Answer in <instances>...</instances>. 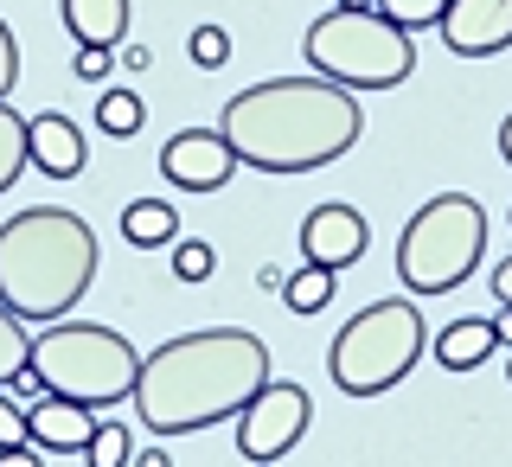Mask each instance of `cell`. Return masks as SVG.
<instances>
[{"label": "cell", "mask_w": 512, "mask_h": 467, "mask_svg": "<svg viewBox=\"0 0 512 467\" xmlns=\"http://www.w3.org/2000/svg\"><path fill=\"white\" fill-rule=\"evenodd\" d=\"M218 135L231 141L237 167L256 173H314L359 148L365 109L359 96L327 77H269L224 103Z\"/></svg>", "instance_id": "obj_1"}, {"label": "cell", "mask_w": 512, "mask_h": 467, "mask_svg": "<svg viewBox=\"0 0 512 467\" xmlns=\"http://www.w3.org/2000/svg\"><path fill=\"white\" fill-rule=\"evenodd\" d=\"M263 384H269V346L250 327H205L141 359L128 404L154 436H199L212 423H231Z\"/></svg>", "instance_id": "obj_2"}, {"label": "cell", "mask_w": 512, "mask_h": 467, "mask_svg": "<svg viewBox=\"0 0 512 467\" xmlns=\"http://www.w3.org/2000/svg\"><path fill=\"white\" fill-rule=\"evenodd\" d=\"M96 282V231L64 205H32V212L0 224V308L20 320H64Z\"/></svg>", "instance_id": "obj_3"}, {"label": "cell", "mask_w": 512, "mask_h": 467, "mask_svg": "<svg viewBox=\"0 0 512 467\" xmlns=\"http://www.w3.org/2000/svg\"><path fill=\"white\" fill-rule=\"evenodd\" d=\"M32 384L45 397H71L84 410H109L122 397H135L141 352L122 340L116 327H90V320H52L32 340Z\"/></svg>", "instance_id": "obj_4"}, {"label": "cell", "mask_w": 512, "mask_h": 467, "mask_svg": "<svg viewBox=\"0 0 512 467\" xmlns=\"http://www.w3.org/2000/svg\"><path fill=\"white\" fill-rule=\"evenodd\" d=\"M301 52L327 84L340 90H397L416 71V45L404 26H391L372 7H333L301 39Z\"/></svg>", "instance_id": "obj_5"}, {"label": "cell", "mask_w": 512, "mask_h": 467, "mask_svg": "<svg viewBox=\"0 0 512 467\" xmlns=\"http://www.w3.org/2000/svg\"><path fill=\"white\" fill-rule=\"evenodd\" d=\"M480 250H487V212L468 192H436L397 237V276L410 295H448L480 269Z\"/></svg>", "instance_id": "obj_6"}, {"label": "cell", "mask_w": 512, "mask_h": 467, "mask_svg": "<svg viewBox=\"0 0 512 467\" xmlns=\"http://www.w3.org/2000/svg\"><path fill=\"white\" fill-rule=\"evenodd\" d=\"M416 359H423V314L410 301H372L340 327L327 365L346 397H384L391 384L410 378Z\"/></svg>", "instance_id": "obj_7"}, {"label": "cell", "mask_w": 512, "mask_h": 467, "mask_svg": "<svg viewBox=\"0 0 512 467\" xmlns=\"http://www.w3.org/2000/svg\"><path fill=\"white\" fill-rule=\"evenodd\" d=\"M314 423V397L288 378H269L263 391L237 410V455L244 461H282L288 448L308 436Z\"/></svg>", "instance_id": "obj_8"}, {"label": "cell", "mask_w": 512, "mask_h": 467, "mask_svg": "<svg viewBox=\"0 0 512 467\" xmlns=\"http://www.w3.org/2000/svg\"><path fill=\"white\" fill-rule=\"evenodd\" d=\"M160 173H167V186H180V192H218L237 173V154H231L224 135H212V128H180V135L160 148Z\"/></svg>", "instance_id": "obj_9"}, {"label": "cell", "mask_w": 512, "mask_h": 467, "mask_svg": "<svg viewBox=\"0 0 512 467\" xmlns=\"http://www.w3.org/2000/svg\"><path fill=\"white\" fill-rule=\"evenodd\" d=\"M365 250H372V224L352 212V205L333 199V205H314V212L301 218V256L320 263V269H333V276L352 269Z\"/></svg>", "instance_id": "obj_10"}, {"label": "cell", "mask_w": 512, "mask_h": 467, "mask_svg": "<svg viewBox=\"0 0 512 467\" xmlns=\"http://www.w3.org/2000/svg\"><path fill=\"white\" fill-rule=\"evenodd\" d=\"M442 45L455 58H493L512 45V0H448Z\"/></svg>", "instance_id": "obj_11"}, {"label": "cell", "mask_w": 512, "mask_h": 467, "mask_svg": "<svg viewBox=\"0 0 512 467\" xmlns=\"http://www.w3.org/2000/svg\"><path fill=\"white\" fill-rule=\"evenodd\" d=\"M96 423H103V416L84 410V404H71V397H39V404L26 410V442L52 448V455H84L90 436H96Z\"/></svg>", "instance_id": "obj_12"}, {"label": "cell", "mask_w": 512, "mask_h": 467, "mask_svg": "<svg viewBox=\"0 0 512 467\" xmlns=\"http://www.w3.org/2000/svg\"><path fill=\"white\" fill-rule=\"evenodd\" d=\"M26 148H32V167H39L45 180H77V173H84V135H77V122L58 116V109H45V116L26 122Z\"/></svg>", "instance_id": "obj_13"}, {"label": "cell", "mask_w": 512, "mask_h": 467, "mask_svg": "<svg viewBox=\"0 0 512 467\" xmlns=\"http://www.w3.org/2000/svg\"><path fill=\"white\" fill-rule=\"evenodd\" d=\"M64 32L84 52H116L128 32V0H64Z\"/></svg>", "instance_id": "obj_14"}, {"label": "cell", "mask_w": 512, "mask_h": 467, "mask_svg": "<svg viewBox=\"0 0 512 467\" xmlns=\"http://www.w3.org/2000/svg\"><path fill=\"white\" fill-rule=\"evenodd\" d=\"M493 346H500V327H493V320H455V327L436 333V359L448 372H474L480 359H493Z\"/></svg>", "instance_id": "obj_15"}, {"label": "cell", "mask_w": 512, "mask_h": 467, "mask_svg": "<svg viewBox=\"0 0 512 467\" xmlns=\"http://www.w3.org/2000/svg\"><path fill=\"white\" fill-rule=\"evenodd\" d=\"M122 237L135 250L173 244V237H180V205H167V199H128L122 205Z\"/></svg>", "instance_id": "obj_16"}, {"label": "cell", "mask_w": 512, "mask_h": 467, "mask_svg": "<svg viewBox=\"0 0 512 467\" xmlns=\"http://www.w3.org/2000/svg\"><path fill=\"white\" fill-rule=\"evenodd\" d=\"M327 301H333V269H320V263H301L295 276L282 282V308H288V314H301V320L320 314Z\"/></svg>", "instance_id": "obj_17"}, {"label": "cell", "mask_w": 512, "mask_h": 467, "mask_svg": "<svg viewBox=\"0 0 512 467\" xmlns=\"http://www.w3.org/2000/svg\"><path fill=\"white\" fill-rule=\"evenodd\" d=\"M32 167V148H26V116L13 103H0V192H13V180Z\"/></svg>", "instance_id": "obj_18"}, {"label": "cell", "mask_w": 512, "mask_h": 467, "mask_svg": "<svg viewBox=\"0 0 512 467\" xmlns=\"http://www.w3.org/2000/svg\"><path fill=\"white\" fill-rule=\"evenodd\" d=\"M32 372V340H26V320L13 308H0V391L7 384H26Z\"/></svg>", "instance_id": "obj_19"}, {"label": "cell", "mask_w": 512, "mask_h": 467, "mask_svg": "<svg viewBox=\"0 0 512 467\" xmlns=\"http://www.w3.org/2000/svg\"><path fill=\"white\" fill-rule=\"evenodd\" d=\"M141 122H148V103L135 90H103V103H96V128L103 135L128 141V135H141Z\"/></svg>", "instance_id": "obj_20"}, {"label": "cell", "mask_w": 512, "mask_h": 467, "mask_svg": "<svg viewBox=\"0 0 512 467\" xmlns=\"http://www.w3.org/2000/svg\"><path fill=\"white\" fill-rule=\"evenodd\" d=\"M442 7H448V0H372V13H384V20L404 26V32H416V26H442Z\"/></svg>", "instance_id": "obj_21"}, {"label": "cell", "mask_w": 512, "mask_h": 467, "mask_svg": "<svg viewBox=\"0 0 512 467\" xmlns=\"http://www.w3.org/2000/svg\"><path fill=\"white\" fill-rule=\"evenodd\" d=\"M128 429L122 423H96V436H90V448H84V467H128Z\"/></svg>", "instance_id": "obj_22"}, {"label": "cell", "mask_w": 512, "mask_h": 467, "mask_svg": "<svg viewBox=\"0 0 512 467\" xmlns=\"http://www.w3.org/2000/svg\"><path fill=\"white\" fill-rule=\"evenodd\" d=\"M212 269H218V250L205 244V237H186V244L173 250V276H180V282H205Z\"/></svg>", "instance_id": "obj_23"}, {"label": "cell", "mask_w": 512, "mask_h": 467, "mask_svg": "<svg viewBox=\"0 0 512 467\" xmlns=\"http://www.w3.org/2000/svg\"><path fill=\"white\" fill-rule=\"evenodd\" d=\"M186 52H192V64H199V71H218V64L231 58V32H224V26H199Z\"/></svg>", "instance_id": "obj_24"}, {"label": "cell", "mask_w": 512, "mask_h": 467, "mask_svg": "<svg viewBox=\"0 0 512 467\" xmlns=\"http://www.w3.org/2000/svg\"><path fill=\"white\" fill-rule=\"evenodd\" d=\"M13 84H20V39H13V26L0 20V103L13 96Z\"/></svg>", "instance_id": "obj_25"}, {"label": "cell", "mask_w": 512, "mask_h": 467, "mask_svg": "<svg viewBox=\"0 0 512 467\" xmlns=\"http://www.w3.org/2000/svg\"><path fill=\"white\" fill-rule=\"evenodd\" d=\"M20 442H26V410L0 391V448H20Z\"/></svg>", "instance_id": "obj_26"}, {"label": "cell", "mask_w": 512, "mask_h": 467, "mask_svg": "<svg viewBox=\"0 0 512 467\" xmlns=\"http://www.w3.org/2000/svg\"><path fill=\"white\" fill-rule=\"evenodd\" d=\"M109 64H116V52H77V77L96 84V77H109Z\"/></svg>", "instance_id": "obj_27"}, {"label": "cell", "mask_w": 512, "mask_h": 467, "mask_svg": "<svg viewBox=\"0 0 512 467\" xmlns=\"http://www.w3.org/2000/svg\"><path fill=\"white\" fill-rule=\"evenodd\" d=\"M0 467H39V448L20 442V448H0Z\"/></svg>", "instance_id": "obj_28"}, {"label": "cell", "mask_w": 512, "mask_h": 467, "mask_svg": "<svg viewBox=\"0 0 512 467\" xmlns=\"http://www.w3.org/2000/svg\"><path fill=\"white\" fill-rule=\"evenodd\" d=\"M493 301H500V308H512V256L493 269Z\"/></svg>", "instance_id": "obj_29"}, {"label": "cell", "mask_w": 512, "mask_h": 467, "mask_svg": "<svg viewBox=\"0 0 512 467\" xmlns=\"http://www.w3.org/2000/svg\"><path fill=\"white\" fill-rule=\"evenodd\" d=\"M128 461H135V467H173V455H167L160 442H154V448H141V455H128Z\"/></svg>", "instance_id": "obj_30"}, {"label": "cell", "mask_w": 512, "mask_h": 467, "mask_svg": "<svg viewBox=\"0 0 512 467\" xmlns=\"http://www.w3.org/2000/svg\"><path fill=\"white\" fill-rule=\"evenodd\" d=\"M500 160H506V167H512V116L500 122Z\"/></svg>", "instance_id": "obj_31"}, {"label": "cell", "mask_w": 512, "mask_h": 467, "mask_svg": "<svg viewBox=\"0 0 512 467\" xmlns=\"http://www.w3.org/2000/svg\"><path fill=\"white\" fill-rule=\"evenodd\" d=\"M493 327H500V340L512 346V308H500V314H493Z\"/></svg>", "instance_id": "obj_32"}, {"label": "cell", "mask_w": 512, "mask_h": 467, "mask_svg": "<svg viewBox=\"0 0 512 467\" xmlns=\"http://www.w3.org/2000/svg\"><path fill=\"white\" fill-rule=\"evenodd\" d=\"M340 7H372V0H340Z\"/></svg>", "instance_id": "obj_33"}, {"label": "cell", "mask_w": 512, "mask_h": 467, "mask_svg": "<svg viewBox=\"0 0 512 467\" xmlns=\"http://www.w3.org/2000/svg\"><path fill=\"white\" fill-rule=\"evenodd\" d=\"M250 467H276V461H250Z\"/></svg>", "instance_id": "obj_34"}, {"label": "cell", "mask_w": 512, "mask_h": 467, "mask_svg": "<svg viewBox=\"0 0 512 467\" xmlns=\"http://www.w3.org/2000/svg\"><path fill=\"white\" fill-rule=\"evenodd\" d=\"M506 365H512V359H506Z\"/></svg>", "instance_id": "obj_35"}]
</instances>
